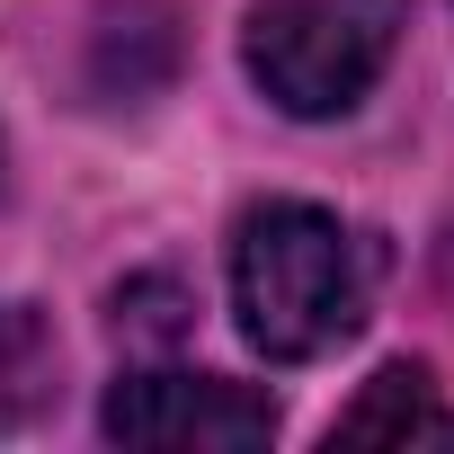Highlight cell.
I'll return each mask as SVG.
<instances>
[{
    "instance_id": "obj_1",
    "label": "cell",
    "mask_w": 454,
    "mask_h": 454,
    "mask_svg": "<svg viewBox=\"0 0 454 454\" xmlns=\"http://www.w3.org/2000/svg\"><path fill=\"white\" fill-rule=\"evenodd\" d=\"M232 312L268 365H312L365 330V250L321 205H250L232 232Z\"/></svg>"
},
{
    "instance_id": "obj_2",
    "label": "cell",
    "mask_w": 454,
    "mask_h": 454,
    "mask_svg": "<svg viewBox=\"0 0 454 454\" xmlns=\"http://www.w3.org/2000/svg\"><path fill=\"white\" fill-rule=\"evenodd\" d=\"M401 10L410 0H259L241 63L268 90V107L321 125V116H348L383 81L401 45Z\"/></svg>"
},
{
    "instance_id": "obj_3",
    "label": "cell",
    "mask_w": 454,
    "mask_h": 454,
    "mask_svg": "<svg viewBox=\"0 0 454 454\" xmlns=\"http://www.w3.org/2000/svg\"><path fill=\"white\" fill-rule=\"evenodd\" d=\"M116 445H169V454H250L277 436V401L232 374H125L98 410Z\"/></svg>"
},
{
    "instance_id": "obj_4",
    "label": "cell",
    "mask_w": 454,
    "mask_h": 454,
    "mask_svg": "<svg viewBox=\"0 0 454 454\" xmlns=\"http://www.w3.org/2000/svg\"><path fill=\"white\" fill-rule=\"evenodd\" d=\"M330 445H454V401H436L427 365H383L339 410Z\"/></svg>"
},
{
    "instance_id": "obj_5",
    "label": "cell",
    "mask_w": 454,
    "mask_h": 454,
    "mask_svg": "<svg viewBox=\"0 0 454 454\" xmlns=\"http://www.w3.org/2000/svg\"><path fill=\"white\" fill-rule=\"evenodd\" d=\"M54 392V330L27 303H0V427H19Z\"/></svg>"
}]
</instances>
